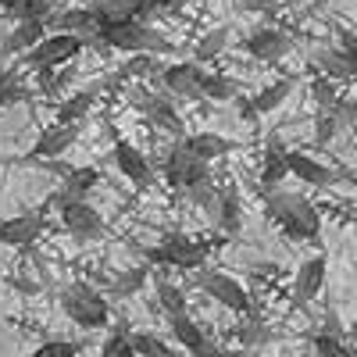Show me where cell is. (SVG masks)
<instances>
[{"label":"cell","instance_id":"cell-46","mask_svg":"<svg viewBox=\"0 0 357 357\" xmlns=\"http://www.w3.org/2000/svg\"><path fill=\"white\" fill-rule=\"evenodd\" d=\"M22 4H25V0H0V8H4L8 15H15V18H18V11H22Z\"/></svg>","mask_w":357,"mask_h":357},{"label":"cell","instance_id":"cell-11","mask_svg":"<svg viewBox=\"0 0 357 357\" xmlns=\"http://www.w3.org/2000/svg\"><path fill=\"white\" fill-rule=\"evenodd\" d=\"M111 161H114V168L122 172L136 190H146V186L154 183V168H151V161H146L143 151H136L129 139H118V143H114Z\"/></svg>","mask_w":357,"mask_h":357},{"label":"cell","instance_id":"cell-7","mask_svg":"<svg viewBox=\"0 0 357 357\" xmlns=\"http://www.w3.org/2000/svg\"><path fill=\"white\" fill-rule=\"evenodd\" d=\"M197 286L211 296V301H218L222 307H229L236 314H247L250 311V293L236 282L232 275H225V272H200Z\"/></svg>","mask_w":357,"mask_h":357},{"label":"cell","instance_id":"cell-27","mask_svg":"<svg viewBox=\"0 0 357 357\" xmlns=\"http://www.w3.org/2000/svg\"><path fill=\"white\" fill-rule=\"evenodd\" d=\"M314 61H318V68H321L325 75H329L333 82H336V79H350V75L357 72V68L347 61V57H343L340 50H318V54H314Z\"/></svg>","mask_w":357,"mask_h":357},{"label":"cell","instance_id":"cell-4","mask_svg":"<svg viewBox=\"0 0 357 357\" xmlns=\"http://www.w3.org/2000/svg\"><path fill=\"white\" fill-rule=\"evenodd\" d=\"M100 43L111 50H129V54H158V50H175L172 40H165L154 25L146 22H126L100 33Z\"/></svg>","mask_w":357,"mask_h":357},{"label":"cell","instance_id":"cell-42","mask_svg":"<svg viewBox=\"0 0 357 357\" xmlns=\"http://www.w3.org/2000/svg\"><path fill=\"white\" fill-rule=\"evenodd\" d=\"M336 50L357 68V33H347V29H340V47H336Z\"/></svg>","mask_w":357,"mask_h":357},{"label":"cell","instance_id":"cell-16","mask_svg":"<svg viewBox=\"0 0 357 357\" xmlns=\"http://www.w3.org/2000/svg\"><path fill=\"white\" fill-rule=\"evenodd\" d=\"M286 154H289V151L282 146L279 136L268 139L264 158H261V190H264V197H268V193H275V190L282 186V178L289 175V161H286Z\"/></svg>","mask_w":357,"mask_h":357},{"label":"cell","instance_id":"cell-49","mask_svg":"<svg viewBox=\"0 0 357 357\" xmlns=\"http://www.w3.org/2000/svg\"><path fill=\"white\" fill-rule=\"evenodd\" d=\"M272 4H279V0H272Z\"/></svg>","mask_w":357,"mask_h":357},{"label":"cell","instance_id":"cell-22","mask_svg":"<svg viewBox=\"0 0 357 357\" xmlns=\"http://www.w3.org/2000/svg\"><path fill=\"white\" fill-rule=\"evenodd\" d=\"M168 329H172V336H175V343L178 347H186L190 350V357L193 354H204L207 347H211V340L204 336V329L190 318V314H175V318H168Z\"/></svg>","mask_w":357,"mask_h":357},{"label":"cell","instance_id":"cell-31","mask_svg":"<svg viewBox=\"0 0 357 357\" xmlns=\"http://www.w3.org/2000/svg\"><path fill=\"white\" fill-rule=\"evenodd\" d=\"M311 97H314L318 111H333V107H336V100H340V93H336V82H333L329 75H318V79H311Z\"/></svg>","mask_w":357,"mask_h":357},{"label":"cell","instance_id":"cell-43","mask_svg":"<svg viewBox=\"0 0 357 357\" xmlns=\"http://www.w3.org/2000/svg\"><path fill=\"white\" fill-rule=\"evenodd\" d=\"M193 357H254V350H229V347H207L204 354H193Z\"/></svg>","mask_w":357,"mask_h":357},{"label":"cell","instance_id":"cell-34","mask_svg":"<svg viewBox=\"0 0 357 357\" xmlns=\"http://www.w3.org/2000/svg\"><path fill=\"white\" fill-rule=\"evenodd\" d=\"M314 354L318 357H350V347L343 343V336H329V333H314L311 336Z\"/></svg>","mask_w":357,"mask_h":357},{"label":"cell","instance_id":"cell-5","mask_svg":"<svg viewBox=\"0 0 357 357\" xmlns=\"http://www.w3.org/2000/svg\"><path fill=\"white\" fill-rule=\"evenodd\" d=\"M86 50V43L79 40V36H72V33H50V36H43L33 50L25 54V65L29 68H65L68 61H75V57Z\"/></svg>","mask_w":357,"mask_h":357},{"label":"cell","instance_id":"cell-28","mask_svg":"<svg viewBox=\"0 0 357 357\" xmlns=\"http://www.w3.org/2000/svg\"><path fill=\"white\" fill-rule=\"evenodd\" d=\"M158 301H161V307H165L168 318H175V314H190V311H186V293L178 289V286H172L168 279H158Z\"/></svg>","mask_w":357,"mask_h":357},{"label":"cell","instance_id":"cell-47","mask_svg":"<svg viewBox=\"0 0 357 357\" xmlns=\"http://www.w3.org/2000/svg\"><path fill=\"white\" fill-rule=\"evenodd\" d=\"M314 4H318V8H321V4H329V0H314Z\"/></svg>","mask_w":357,"mask_h":357},{"label":"cell","instance_id":"cell-38","mask_svg":"<svg viewBox=\"0 0 357 357\" xmlns=\"http://www.w3.org/2000/svg\"><path fill=\"white\" fill-rule=\"evenodd\" d=\"M229 43V29H211L200 43H197V61H207V57H215L222 47Z\"/></svg>","mask_w":357,"mask_h":357},{"label":"cell","instance_id":"cell-14","mask_svg":"<svg viewBox=\"0 0 357 357\" xmlns=\"http://www.w3.org/2000/svg\"><path fill=\"white\" fill-rule=\"evenodd\" d=\"M40 236H43V218L40 215L0 218V247H22V250H29Z\"/></svg>","mask_w":357,"mask_h":357},{"label":"cell","instance_id":"cell-23","mask_svg":"<svg viewBox=\"0 0 357 357\" xmlns=\"http://www.w3.org/2000/svg\"><path fill=\"white\" fill-rule=\"evenodd\" d=\"M93 104H97V89H79V93H72L61 107H57V122L61 126H79Z\"/></svg>","mask_w":357,"mask_h":357},{"label":"cell","instance_id":"cell-39","mask_svg":"<svg viewBox=\"0 0 357 357\" xmlns=\"http://www.w3.org/2000/svg\"><path fill=\"white\" fill-rule=\"evenodd\" d=\"M340 129H343V126L336 122V114H333V111H318V118H314V139H318L321 146H329L333 136H336Z\"/></svg>","mask_w":357,"mask_h":357},{"label":"cell","instance_id":"cell-30","mask_svg":"<svg viewBox=\"0 0 357 357\" xmlns=\"http://www.w3.org/2000/svg\"><path fill=\"white\" fill-rule=\"evenodd\" d=\"M126 11L132 18H154V15H165V11H175L178 8V0H122Z\"/></svg>","mask_w":357,"mask_h":357},{"label":"cell","instance_id":"cell-29","mask_svg":"<svg viewBox=\"0 0 357 357\" xmlns=\"http://www.w3.org/2000/svg\"><path fill=\"white\" fill-rule=\"evenodd\" d=\"M25 97H29V89L22 86V75L18 72H4V75H0V111L22 104Z\"/></svg>","mask_w":357,"mask_h":357},{"label":"cell","instance_id":"cell-20","mask_svg":"<svg viewBox=\"0 0 357 357\" xmlns=\"http://www.w3.org/2000/svg\"><path fill=\"white\" fill-rule=\"evenodd\" d=\"M47 36V22H36V18H18L15 22V29L8 33V40H4V54H29L40 40Z\"/></svg>","mask_w":357,"mask_h":357},{"label":"cell","instance_id":"cell-19","mask_svg":"<svg viewBox=\"0 0 357 357\" xmlns=\"http://www.w3.org/2000/svg\"><path fill=\"white\" fill-rule=\"evenodd\" d=\"M211 222L222 229V236H236L243 229V204L236 190H218V200L211 207Z\"/></svg>","mask_w":357,"mask_h":357},{"label":"cell","instance_id":"cell-35","mask_svg":"<svg viewBox=\"0 0 357 357\" xmlns=\"http://www.w3.org/2000/svg\"><path fill=\"white\" fill-rule=\"evenodd\" d=\"M132 333H126V329H114L111 336H107V343L100 347V357H136V350H132V340H129Z\"/></svg>","mask_w":357,"mask_h":357},{"label":"cell","instance_id":"cell-48","mask_svg":"<svg viewBox=\"0 0 357 357\" xmlns=\"http://www.w3.org/2000/svg\"><path fill=\"white\" fill-rule=\"evenodd\" d=\"M350 357H357V347H350Z\"/></svg>","mask_w":357,"mask_h":357},{"label":"cell","instance_id":"cell-33","mask_svg":"<svg viewBox=\"0 0 357 357\" xmlns=\"http://www.w3.org/2000/svg\"><path fill=\"white\" fill-rule=\"evenodd\" d=\"M132 340V350H136V357H175L158 336H151V333H132L129 336Z\"/></svg>","mask_w":357,"mask_h":357},{"label":"cell","instance_id":"cell-9","mask_svg":"<svg viewBox=\"0 0 357 357\" xmlns=\"http://www.w3.org/2000/svg\"><path fill=\"white\" fill-rule=\"evenodd\" d=\"M325 275H329V261H325V254H314V257H307L301 268H296V275H293V307H307L321 293Z\"/></svg>","mask_w":357,"mask_h":357},{"label":"cell","instance_id":"cell-17","mask_svg":"<svg viewBox=\"0 0 357 357\" xmlns=\"http://www.w3.org/2000/svg\"><path fill=\"white\" fill-rule=\"evenodd\" d=\"M97 186H100V172H97V168H72V172L65 175L61 190H57V197H54L57 211H61L65 204H79V200H86Z\"/></svg>","mask_w":357,"mask_h":357},{"label":"cell","instance_id":"cell-26","mask_svg":"<svg viewBox=\"0 0 357 357\" xmlns=\"http://www.w3.org/2000/svg\"><path fill=\"white\" fill-rule=\"evenodd\" d=\"M200 93L204 100H236V82L229 75H218V72H204L200 75Z\"/></svg>","mask_w":357,"mask_h":357},{"label":"cell","instance_id":"cell-24","mask_svg":"<svg viewBox=\"0 0 357 357\" xmlns=\"http://www.w3.org/2000/svg\"><path fill=\"white\" fill-rule=\"evenodd\" d=\"M289 93H293V79H275V82H268L264 89H257V93L250 97V107L257 114H268V111H275Z\"/></svg>","mask_w":357,"mask_h":357},{"label":"cell","instance_id":"cell-12","mask_svg":"<svg viewBox=\"0 0 357 357\" xmlns=\"http://www.w3.org/2000/svg\"><path fill=\"white\" fill-rule=\"evenodd\" d=\"M79 132H82V122L79 126H61L57 122V126L43 129L40 139L33 143V151H29V161H57L79 139Z\"/></svg>","mask_w":357,"mask_h":357},{"label":"cell","instance_id":"cell-13","mask_svg":"<svg viewBox=\"0 0 357 357\" xmlns=\"http://www.w3.org/2000/svg\"><path fill=\"white\" fill-rule=\"evenodd\" d=\"M289 47H293L289 36L279 33V29H272V25L254 29V33L243 40V50L250 57H257V61H282V57L289 54Z\"/></svg>","mask_w":357,"mask_h":357},{"label":"cell","instance_id":"cell-6","mask_svg":"<svg viewBox=\"0 0 357 357\" xmlns=\"http://www.w3.org/2000/svg\"><path fill=\"white\" fill-rule=\"evenodd\" d=\"M211 172H207V161H200L197 154L186 151V143H175L168 158H165V183L172 190H193L200 183H207Z\"/></svg>","mask_w":357,"mask_h":357},{"label":"cell","instance_id":"cell-2","mask_svg":"<svg viewBox=\"0 0 357 357\" xmlns=\"http://www.w3.org/2000/svg\"><path fill=\"white\" fill-rule=\"evenodd\" d=\"M61 307H65V314L79 325V329H107V321H111V307H107V301L93 289V286H86V282H72V286H65V293H61Z\"/></svg>","mask_w":357,"mask_h":357},{"label":"cell","instance_id":"cell-44","mask_svg":"<svg viewBox=\"0 0 357 357\" xmlns=\"http://www.w3.org/2000/svg\"><path fill=\"white\" fill-rule=\"evenodd\" d=\"M65 79H57V68H40V89L43 93H57V86Z\"/></svg>","mask_w":357,"mask_h":357},{"label":"cell","instance_id":"cell-37","mask_svg":"<svg viewBox=\"0 0 357 357\" xmlns=\"http://www.w3.org/2000/svg\"><path fill=\"white\" fill-rule=\"evenodd\" d=\"M79 343H72V340H50V343H40L29 357H79Z\"/></svg>","mask_w":357,"mask_h":357},{"label":"cell","instance_id":"cell-18","mask_svg":"<svg viewBox=\"0 0 357 357\" xmlns=\"http://www.w3.org/2000/svg\"><path fill=\"white\" fill-rule=\"evenodd\" d=\"M286 161H289V175H296V178H301V183H307V186L325 190V186L336 183V172H333L329 165H321L318 158L304 154V151H289Z\"/></svg>","mask_w":357,"mask_h":357},{"label":"cell","instance_id":"cell-45","mask_svg":"<svg viewBox=\"0 0 357 357\" xmlns=\"http://www.w3.org/2000/svg\"><path fill=\"white\" fill-rule=\"evenodd\" d=\"M236 107H240V118H243V122H254V118H257V111L250 107V97H236Z\"/></svg>","mask_w":357,"mask_h":357},{"label":"cell","instance_id":"cell-1","mask_svg":"<svg viewBox=\"0 0 357 357\" xmlns=\"http://www.w3.org/2000/svg\"><path fill=\"white\" fill-rule=\"evenodd\" d=\"M264 211L282 229V236H289L296 243H314L321 236V215L304 193H286L279 186L275 193L264 197Z\"/></svg>","mask_w":357,"mask_h":357},{"label":"cell","instance_id":"cell-8","mask_svg":"<svg viewBox=\"0 0 357 357\" xmlns=\"http://www.w3.org/2000/svg\"><path fill=\"white\" fill-rule=\"evenodd\" d=\"M47 25H54V33H72V36H79L86 47H89V43L104 47V43H100V22H97V15L89 11V8L54 11V15L47 18Z\"/></svg>","mask_w":357,"mask_h":357},{"label":"cell","instance_id":"cell-10","mask_svg":"<svg viewBox=\"0 0 357 357\" xmlns=\"http://www.w3.org/2000/svg\"><path fill=\"white\" fill-rule=\"evenodd\" d=\"M61 222H65V229L75 236L79 243H89V240H100L104 236V218H100V211L89 200L65 204L61 207Z\"/></svg>","mask_w":357,"mask_h":357},{"label":"cell","instance_id":"cell-36","mask_svg":"<svg viewBox=\"0 0 357 357\" xmlns=\"http://www.w3.org/2000/svg\"><path fill=\"white\" fill-rule=\"evenodd\" d=\"M158 72L161 75V65H158V57L154 54H132L129 61L122 65V79H132V75H151Z\"/></svg>","mask_w":357,"mask_h":357},{"label":"cell","instance_id":"cell-40","mask_svg":"<svg viewBox=\"0 0 357 357\" xmlns=\"http://www.w3.org/2000/svg\"><path fill=\"white\" fill-rule=\"evenodd\" d=\"M54 11H57L54 0H25L22 11H18V18H36V22H47Z\"/></svg>","mask_w":357,"mask_h":357},{"label":"cell","instance_id":"cell-41","mask_svg":"<svg viewBox=\"0 0 357 357\" xmlns=\"http://www.w3.org/2000/svg\"><path fill=\"white\" fill-rule=\"evenodd\" d=\"M190 197L204 207L207 215H211V207H215V200H218V190L211 186V178H207V183H200V186H193V190H190Z\"/></svg>","mask_w":357,"mask_h":357},{"label":"cell","instance_id":"cell-21","mask_svg":"<svg viewBox=\"0 0 357 357\" xmlns=\"http://www.w3.org/2000/svg\"><path fill=\"white\" fill-rule=\"evenodd\" d=\"M183 143H186V151H190V154H197V158H200V161H207V165L236 151V143H232V139L215 136V132H193V136H186Z\"/></svg>","mask_w":357,"mask_h":357},{"label":"cell","instance_id":"cell-3","mask_svg":"<svg viewBox=\"0 0 357 357\" xmlns=\"http://www.w3.org/2000/svg\"><path fill=\"white\" fill-rule=\"evenodd\" d=\"M143 254H146V261H151V264H165V268H183V272H197V268L207 261V254H211V247L200 243V240H190V236H183V232H168L161 243L146 247Z\"/></svg>","mask_w":357,"mask_h":357},{"label":"cell","instance_id":"cell-25","mask_svg":"<svg viewBox=\"0 0 357 357\" xmlns=\"http://www.w3.org/2000/svg\"><path fill=\"white\" fill-rule=\"evenodd\" d=\"M136 100L143 104V111L151 114L158 126H165L168 132H183V122H178V114L172 111V104H168V100H161V97H151V93H136Z\"/></svg>","mask_w":357,"mask_h":357},{"label":"cell","instance_id":"cell-15","mask_svg":"<svg viewBox=\"0 0 357 357\" xmlns=\"http://www.w3.org/2000/svg\"><path fill=\"white\" fill-rule=\"evenodd\" d=\"M200 75H204V68L197 61H178V65H165L161 68L165 89H172V93H178V97H193V100L204 97L200 93Z\"/></svg>","mask_w":357,"mask_h":357},{"label":"cell","instance_id":"cell-32","mask_svg":"<svg viewBox=\"0 0 357 357\" xmlns=\"http://www.w3.org/2000/svg\"><path fill=\"white\" fill-rule=\"evenodd\" d=\"M146 279H151V268H146V264H139V268H129V272L122 275V279H114V293L118 296H132L136 289H143L146 286Z\"/></svg>","mask_w":357,"mask_h":357}]
</instances>
